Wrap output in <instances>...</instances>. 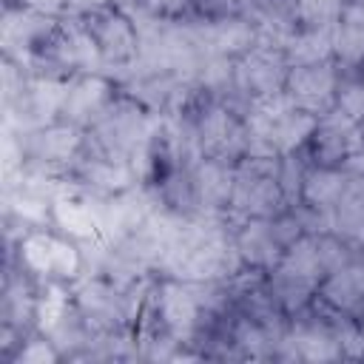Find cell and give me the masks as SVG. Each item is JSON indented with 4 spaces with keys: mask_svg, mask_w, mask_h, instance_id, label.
I'll use <instances>...</instances> for the list:
<instances>
[{
    "mask_svg": "<svg viewBox=\"0 0 364 364\" xmlns=\"http://www.w3.org/2000/svg\"><path fill=\"white\" fill-rule=\"evenodd\" d=\"M88 179L102 185V188H125L128 185V171L122 165H111V162H91L85 168Z\"/></svg>",
    "mask_w": 364,
    "mask_h": 364,
    "instance_id": "18",
    "label": "cell"
},
{
    "mask_svg": "<svg viewBox=\"0 0 364 364\" xmlns=\"http://www.w3.org/2000/svg\"><path fill=\"white\" fill-rule=\"evenodd\" d=\"M97 46L108 57L119 60V57H128L134 51V34H131V28H128L125 20H119V17H102L100 26H97Z\"/></svg>",
    "mask_w": 364,
    "mask_h": 364,
    "instance_id": "9",
    "label": "cell"
},
{
    "mask_svg": "<svg viewBox=\"0 0 364 364\" xmlns=\"http://www.w3.org/2000/svg\"><path fill=\"white\" fill-rule=\"evenodd\" d=\"M333 40L324 34V31H310V34H301L290 43V60L296 65H313L318 63L327 51H330Z\"/></svg>",
    "mask_w": 364,
    "mask_h": 364,
    "instance_id": "12",
    "label": "cell"
},
{
    "mask_svg": "<svg viewBox=\"0 0 364 364\" xmlns=\"http://www.w3.org/2000/svg\"><path fill=\"white\" fill-rule=\"evenodd\" d=\"M296 341L307 358H330L333 355V344L321 336H299Z\"/></svg>",
    "mask_w": 364,
    "mask_h": 364,
    "instance_id": "21",
    "label": "cell"
},
{
    "mask_svg": "<svg viewBox=\"0 0 364 364\" xmlns=\"http://www.w3.org/2000/svg\"><path fill=\"white\" fill-rule=\"evenodd\" d=\"M77 267H80V253L71 245L54 239V247H51V270L60 273V276H74Z\"/></svg>",
    "mask_w": 364,
    "mask_h": 364,
    "instance_id": "20",
    "label": "cell"
},
{
    "mask_svg": "<svg viewBox=\"0 0 364 364\" xmlns=\"http://www.w3.org/2000/svg\"><path fill=\"white\" fill-rule=\"evenodd\" d=\"M230 191H233V182L219 165H213V162L202 165V171H199V193H202L205 202H222V199H228Z\"/></svg>",
    "mask_w": 364,
    "mask_h": 364,
    "instance_id": "14",
    "label": "cell"
},
{
    "mask_svg": "<svg viewBox=\"0 0 364 364\" xmlns=\"http://www.w3.org/2000/svg\"><path fill=\"white\" fill-rule=\"evenodd\" d=\"M105 91H108V85L102 80H97V77H88V80L77 82L74 88H68V97H65V105H63L65 117H71V119H88L105 102Z\"/></svg>",
    "mask_w": 364,
    "mask_h": 364,
    "instance_id": "4",
    "label": "cell"
},
{
    "mask_svg": "<svg viewBox=\"0 0 364 364\" xmlns=\"http://www.w3.org/2000/svg\"><path fill=\"white\" fill-rule=\"evenodd\" d=\"M333 91V71L327 65H296L290 74V100L304 108H321L327 105Z\"/></svg>",
    "mask_w": 364,
    "mask_h": 364,
    "instance_id": "1",
    "label": "cell"
},
{
    "mask_svg": "<svg viewBox=\"0 0 364 364\" xmlns=\"http://www.w3.org/2000/svg\"><path fill=\"white\" fill-rule=\"evenodd\" d=\"M358 6H361V11H364V0H361V3H358Z\"/></svg>",
    "mask_w": 364,
    "mask_h": 364,
    "instance_id": "26",
    "label": "cell"
},
{
    "mask_svg": "<svg viewBox=\"0 0 364 364\" xmlns=\"http://www.w3.org/2000/svg\"><path fill=\"white\" fill-rule=\"evenodd\" d=\"M151 9H159V11H173V9H179L185 0H145Z\"/></svg>",
    "mask_w": 364,
    "mask_h": 364,
    "instance_id": "24",
    "label": "cell"
},
{
    "mask_svg": "<svg viewBox=\"0 0 364 364\" xmlns=\"http://www.w3.org/2000/svg\"><path fill=\"white\" fill-rule=\"evenodd\" d=\"M71 6H77V9H94V6H100L102 0H68Z\"/></svg>",
    "mask_w": 364,
    "mask_h": 364,
    "instance_id": "25",
    "label": "cell"
},
{
    "mask_svg": "<svg viewBox=\"0 0 364 364\" xmlns=\"http://www.w3.org/2000/svg\"><path fill=\"white\" fill-rule=\"evenodd\" d=\"M162 316L171 324V330H176V333L191 330L193 316H196V296L188 287L168 284L162 290Z\"/></svg>",
    "mask_w": 364,
    "mask_h": 364,
    "instance_id": "7",
    "label": "cell"
},
{
    "mask_svg": "<svg viewBox=\"0 0 364 364\" xmlns=\"http://www.w3.org/2000/svg\"><path fill=\"white\" fill-rule=\"evenodd\" d=\"M51 247H54V239L37 233V236H28L20 250H23V259H26V264H28L31 270L48 273V270H51Z\"/></svg>",
    "mask_w": 364,
    "mask_h": 364,
    "instance_id": "16",
    "label": "cell"
},
{
    "mask_svg": "<svg viewBox=\"0 0 364 364\" xmlns=\"http://www.w3.org/2000/svg\"><path fill=\"white\" fill-rule=\"evenodd\" d=\"M313 125H316L313 117H307L301 111H287V114H282L279 119L270 122V139H273L276 148L290 151L313 131Z\"/></svg>",
    "mask_w": 364,
    "mask_h": 364,
    "instance_id": "8",
    "label": "cell"
},
{
    "mask_svg": "<svg viewBox=\"0 0 364 364\" xmlns=\"http://www.w3.org/2000/svg\"><path fill=\"white\" fill-rule=\"evenodd\" d=\"M316 139H318V151L327 159H338V156H347L355 148H361V134L353 125L350 114H333V117H327L321 122Z\"/></svg>",
    "mask_w": 364,
    "mask_h": 364,
    "instance_id": "2",
    "label": "cell"
},
{
    "mask_svg": "<svg viewBox=\"0 0 364 364\" xmlns=\"http://www.w3.org/2000/svg\"><path fill=\"white\" fill-rule=\"evenodd\" d=\"M34 145H37V154H40L43 159H65V156L74 151L77 136H74L71 128H51V131H46V134H40V136L34 139Z\"/></svg>",
    "mask_w": 364,
    "mask_h": 364,
    "instance_id": "13",
    "label": "cell"
},
{
    "mask_svg": "<svg viewBox=\"0 0 364 364\" xmlns=\"http://www.w3.org/2000/svg\"><path fill=\"white\" fill-rule=\"evenodd\" d=\"M37 316H40V324H43L46 330H54V327L65 318V293H63L60 287H51L48 296L40 301Z\"/></svg>",
    "mask_w": 364,
    "mask_h": 364,
    "instance_id": "19",
    "label": "cell"
},
{
    "mask_svg": "<svg viewBox=\"0 0 364 364\" xmlns=\"http://www.w3.org/2000/svg\"><path fill=\"white\" fill-rule=\"evenodd\" d=\"M299 14L310 26H327L338 14V0H299Z\"/></svg>",
    "mask_w": 364,
    "mask_h": 364,
    "instance_id": "17",
    "label": "cell"
},
{
    "mask_svg": "<svg viewBox=\"0 0 364 364\" xmlns=\"http://www.w3.org/2000/svg\"><path fill=\"white\" fill-rule=\"evenodd\" d=\"M336 225L353 239H364V182H344V191L336 202Z\"/></svg>",
    "mask_w": 364,
    "mask_h": 364,
    "instance_id": "3",
    "label": "cell"
},
{
    "mask_svg": "<svg viewBox=\"0 0 364 364\" xmlns=\"http://www.w3.org/2000/svg\"><path fill=\"white\" fill-rule=\"evenodd\" d=\"M242 77H245L247 88L259 91L262 97L264 94H276V85H279V63H276L273 51L270 48H256L247 57V63L242 68Z\"/></svg>",
    "mask_w": 364,
    "mask_h": 364,
    "instance_id": "6",
    "label": "cell"
},
{
    "mask_svg": "<svg viewBox=\"0 0 364 364\" xmlns=\"http://www.w3.org/2000/svg\"><path fill=\"white\" fill-rule=\"evenodd\" d=\"M54 216H57V222H60L68 233H74V236H80V239H88V236L97 233V219H94V213H91L88 205H80V202H74V199L60 196V199L54 202Z\"/></svg>",
    "mask_w": 364,
    "mask_h": 364,
    "instance_id": "10",
    "label": "cell"
},
{
    "mask_svg": "<svg viewBox=\"0 0 364 364\" xmlns=\"http://www.w3.org/2000/svg\"><path fill=\"white\" fill-rule=\"evenodd\" d=\"M20 361H26V364H46V361H54V350L46 341H34V344H28L20 353Z\"/></svg>",
    "mask_w": 364,
    "mask_h": 364,
    "instance_id": "22",
    "label": "cell"
},
{
    "mask_svg": "<svg viewBox=\"0 0 364 364\" xmlns=\"http://www.w3.org/2000/svg\"><path fill=\"white\" fill-rule=\"evenodd\" d=\"M26 3L31 6V11H40V14H46V11H48V14H51V11H57V9H60V3H63V0H26Z\"/></svg>",
    "mask_w": 364,
    "mask_h": 364,
    "instance_id": "23",
    "label": "cell"
},
{
    "mask_svg": "<svg viewBox=\"0 0 364 364\" xmlns=\"http://www.w3.org/2000/svg\"><path fill=\"white\" fill-rule=\"evenodd\" d=\"M46 31H48V20L34 14V11L31 14L14 11V14H6V20H3V43H6L9 51L26 48L37 37H43Z\"/></svg>",
    "mask_w": 364,
    "mask_h": 364,
    "instance_id": "5",
    "label": "cell"
},
{
    "mask_svg": "<svg viewBox=\"0 0 364 364\" xmlns=\"http://www.w3.org/2000/svg\"><path fill=\"white\" fill-rule=\"evenodd\" d=\"M341 191H344V179H341L338 173H330V171L313 173V176L307 179V188H304L307 199H310L316 208H330V205H336L338 196H341Z\"/></svg>",
    "mask_w": 364,
    "mask_h": 364,
    "instance_id": "11",
    "label": "cell"
},
{
    "mask_svg": "<svg viewBox=\"0 0 364 364\" xmlns=\"http://www.w3.org/2000/svg\"><path fill=\"white\" fill-rule=\"evenodd\" d=\"M242 250L247 259L253 262H270L273 253H276V242H273V233L264 228V225H250L242 236Z\"/></svg>",
    "mask_w": 364,
    "mask_h": 364,
    "instance_id": "15",
    "label": "cell"
}]
</instances>
